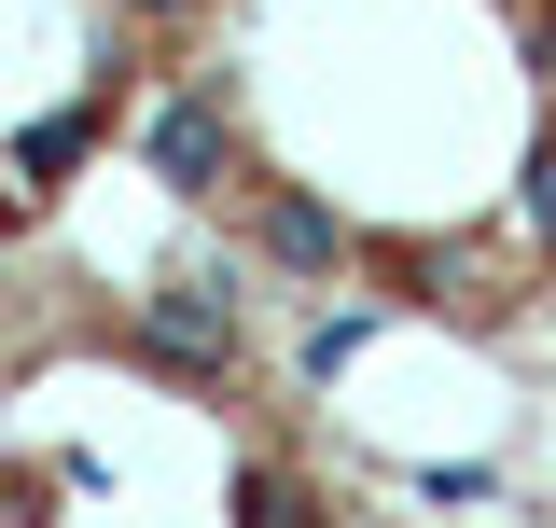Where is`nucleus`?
Wrapping results in <instances>:
<instances>
[{
  "mask_svg": "<svg viewBox=\"0 0 556 528\" xmlns=\"http://www.w3.org/2000/svg\"><path fill=\"white\" fill-rule=\"evenodd\" d=\"M139 334H153V348H167L181 376H208V362H237V292H223V278H167Z\"/></svg>",
  "mask_w": 556,
  "mask_h": 528,
  "instance_id": "nucleus-1",
  "label": "nucleus"
},
{
  "mask_svg": "<svg viewBox=\"0 0 556 528\" xmlns=\"http://www.w3.org/2000/svg\"><path fill=\"white\" fill-rule=\"evenodd\" d=\"M153 167H167L181 196H208V167H223V98H167V112H153Z\"/></svg>",
  "mask_w": 556,
  "mask_h": 528,
  "instance_id": "nucleus-2",
  "label": "nucleus"
},
{
  "mask_svg": "<svg viewBox=\"0 0 556 528\" xmlns=\"http://www.w3.org/2000/svg\"><path fill=\"white\" fill-rule=\"evenodd\" d=\"M84 139H98V112H56V126L14 139V181H56V167H84Z\"/></svg>",
  "mask_w": 556,
  "mask_h": 528,
  "instance_id": "nucleus-3",
  "label": "nucleus"
},
{
  "mask_svg": "<svg viewBox=\"0 0 556 528\" xmlns=\"http://www.w3.org/2000/svg\"><path fill=\"white\" fill-rule=\"evenodd\" d=\"M265 251H278V264H334V209L278 196V209H265Z\"/></svg>",
  "mask_w": 556,
  "mask_h": 528,
  "instance_id": "nucleus-4",
  "label": "nucleus"
},
{
  "mask_svg": "<svg viewBox=\"0 0 556 528\" xmlns=\"http://www.w3.org/2000/svg\"><path fill=\"white\" fill-rule=\"evenodd\" d=\"M529 223H543V237H556V153H543V167H529Z\"/></svg>",
  "mask_w": 556,
  "mask_h": 528,
  "instance_id": "nucleus-5",
  "label": "nucleus"
},
{
  "mask_svg": "<svg viewBox=\"0 0 556 528\" xmlns=\"http://www.w3.org/2000/svg\"><path fill=\"white\" fill-rule=\"evenodd\" d=\"M14 223H28V196H14V181H0V237H14Z\"/></svg>",
  "mask_w": 556,
  "mask_h": 528,
  "instance_id": "nucleus-6",
  "label": "nucleus"
}]
</instances>
